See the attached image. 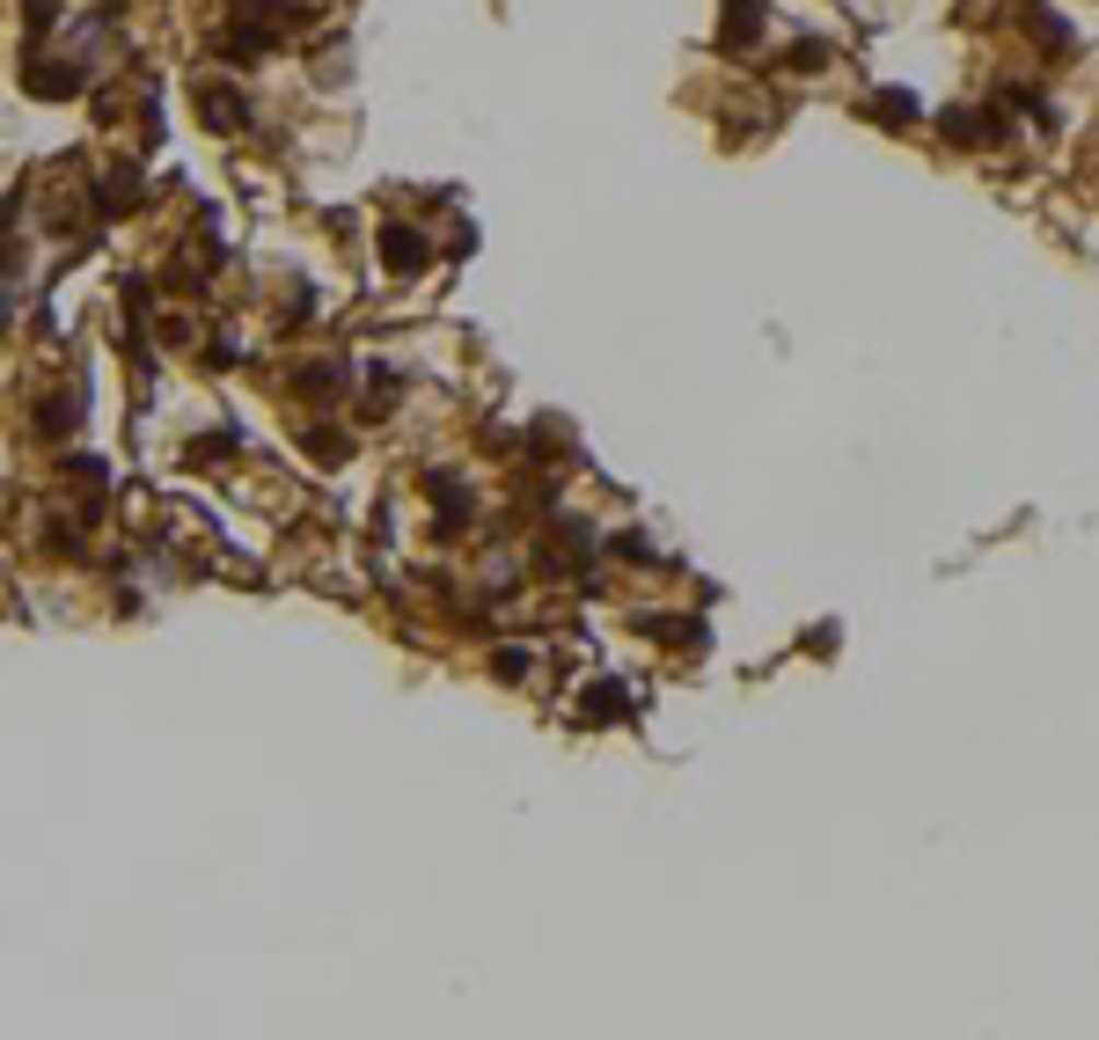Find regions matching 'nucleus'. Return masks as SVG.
Wrapping results in <instances>:
<instances>
[{"mask_svg":"<svg viewBox=\"0 0 1099 1040\" xmlns=\"http://www.w3.org/2000/svg\"><path fill=\"white\" fill-rule=\"evenodd\" d=\"M425 257H433V249H425L418 227H382V265L389 271H425Z\"/></svg>","mask_w":1099,"mask_h":1040,"instance_id":"f257e3e1","label":"nucleus"},{"mask_svg":"<svg viewBox=\"0 0 1099 1040\" xmlns=\"http://www.w3.org/2000/svg\"><path fill=\"white\" fill-rule=\"evenodd\" d=\"M762 30V8L756 0H726V30H718V45H748Z\"/></svg>","mask_w":1099,"mask_h":1040,"instance_id":"7ed1b4c3","label":"nucleus"},{"mask_svg":"<svg viewBox=\"0 0 1099 1040\" xmlns=\"http://www.w3.org/2000/svg\"><path fill=\"white\" fill-rule=\"evenodd\" d=\"M873 118H895L887 132H909V125H916V96H902V89H887V96H873Z\"/></svg>","mask_w":1099,"mask_h":1040,"instance_id":"423d86ee","label":"nucleus"},{"mask_svg":"<svg viewBox=\"0 0 1099 1040\" xmlns=\"http://www.w3.org/2000/svg\"><path fill=\"white\" fill-rule=\"evenodd\" d=\"M580 718H594V726H609V718H623V689H616V681H601L594 697H580Z\"/></svg>","mask_w":1099,"mask_h":1040,"instance_id":"39448f33","label":"nucleus"},{"mask_svg":"<svg viewBox=\"0 0 1099 1040\" xmlns=\"http://www.w3.org/2000/svg\"><path fill=\"white\" fill-rule=\"evenodd\" d=\"M198 110H206V125L213 132H235V125H249V103L227 96V89H198Z\"/></svg>","mask_w":1099,"mask_h":1040,"instance_id":"f03ea898","label":"nucleus"},{"mask_svg":"<svg viewBox=\"0 0 1099 1040\" xmlns=\"http://www.w3.org/2000/svg\"><path fill=\"white\" fill-rule=\"evenodd\" d=\"M51 67L59 73H30V96H73V89H81V67H73V59H51Z\"/></svg>","mask_w":1099,"mask_h":1040,"instance_id":"20e7f679","label":"nucleus"}]
</instances>
